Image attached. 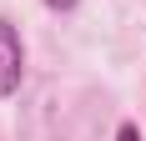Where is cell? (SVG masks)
<instances>
[{
    "mask_svg": "<svg viewBox=\"0 0 146 141\" xmlns=\"http://www.w3.org/2000/svg\"><path fill=\"white\" fill-rule=\"evenodd\" d=\"M20 70H25V51H20V35H15L10 20H0V101L20 86Z\"/></svg>",
    "mask_w": 146,
    "mask_h": 141,
    "instance_id": "6da1fadb",
    "label": "cell"
},
{
    "mask_svg": "<svg viewBox=\"0 0 146 141\" xmlns=\"http://www.w3.org/2000/svg\"><path fill=\"white\" fill-rule=\"evenodd\" d=\"M45 5H50V10H71L76 0H45Z\"/></svg>",
    "mask_w": 146,
    "mask_h": 141,
    "instance_id": "3957f363",
    "label": "cell"
},
{
    "mask_svg": "<svg viewBox=\"0 0 146 141\" xmlns=\"http://www.w3.org/2000/svg\"><path fill=\"white\" fill-rule=\"evenodd\" d=\"M116 141H141V131H136V126H131V121H126V126H121V131H116Z\"/></svg>",
    "mask_w": 146,
    "mask_h": 141,
    "instance_id": "7a4b0ae2",
    "label": "cell"
}]
</instances>
